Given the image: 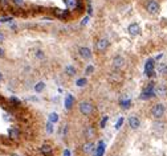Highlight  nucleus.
<instances>
[{"instance_id":"1","label":"nucleus","mask_w":167,"mask_h":156,"mask_svg":"<svg viewBox=\"0 0 167 156\" xmlns=\"http://www.w3.org/2000/svg\"><path fill=\"white\" fill-rule=\"evenodd\" d=\"M78 110H80V113L82 115L89 117V115H91L94 113V106H93V103L89 102V101H81V102L78 103Z\"/></svg>"},{"instance_id":"2","label":"nucleus","mask_w":167,"mask_h":156,"mask_svg":"<svg viewBox=\"0 0 167 156\" xmlns=\"http://www.w3.org/2000/svg\"><path fill=\"white\" fill-rule=\"evenodd\" d=\"M164 111H166V107H164L163 103H156V105H154V106H152V109H151L152 118L160 119L162 117H163Z\"/></svg>"},{"instance_id":"3","label":"nucleus","mask_w":167,"mask_h":156,"mask_svg":"<svg viewBox=\"0 0 167 156\" xmlns=\"http://www.w3.org/2000/svg\"><path fill=\"white\" fill-rule=\"evenodd\" d=\"M146 11L150 13V15H158L160 11V5L156 0H148L147 4H146Z\"/></svg>"},{"instance_id":"4","label":"nucleus","mask_w":167,"mask_h":156,"mask_svg":"<svg viewBox=\"0 0 167 156\" xmlns=\"http://www.w3.org/2000/svg\"><path fill=\"white\" fill-rule=\"evenodd\" d=\"M144 72H146L147 77H154V74H155V61L152 58L147 60L146 65H144Z\"/></svg>"},{"instance_id":"5","label":"nucleus","mask_w":167,"mask_h":156,"mask_svg":"<svg viewBox=\"0 0 167 156\" xmlns=\"http://www.w3.org/2000/svg\"><path fill=\"white\" fill-rule=\"evenodd\" d=\"M95 48L98 52H105L109 48V40L107 38H99L98 41L95 42Z\"/></svg>"},{"instance_id":"6","label":"nucleus","mask_w":167,"mask_h":156,"mask_svg":"<svg viewBox=\"0 0 167 156\" xmlns=\"http://www.w3.org/2000/svg\"><path fill=\"white\" fill-rule=\"evenodd\" d=\"M84 136L86 138L87 140H91L95 138V128L93 126H87L86 128L84 130Z\"/></svg>"},{"instance_id":"7","label":"nucleus","mask_w":167,"mask_h":156,"mask_svg":"<svg viewBox=\"0 0 167 156\" xmlns=\"http://www.w3.org/2000/svg\"><path fill=\"white\" fill-rule=\"evenodd\" d=\"M154 94L158 97H166L167 95V86L166 85H156L154 88Z\"/></svg>"},{"instance_id":"8","label":"nucleus","mask_w":167,"mask_h":156,"mask_svg":"<svg viewBox=\"0 0 167 156\" xmlns=\"http://www.w3.org/2000/svg\"><path fill=\"white\" fill-rule=\"evenodd\" d=\"M78 53H80V57L84 58V60H90L91 58V50L89 49V48H86V46H82V48H80V50H78Z\"/></svg>"},{"instance_id":"9","label":"nucleus","mask_w":167,"mask_h":156,"mask_svg":"<svg viewBox=\"0 0 167 156\" xmlns=\"http://www.w3.org/2000/svg\"><path fill=\"white\" fill-rule=\"evenodd\" d=\"M129 126H130V127H131L133 130L139 128L140 120H139V118H138L137 115H130V118H129Z\"/></svg>"},{"instance_id":"10","label":"nucleus","mask_w":167,"mask_h":156,"mask_svg":"<svg viewBox=\"0 0 167 156\" xmlns=\"http://www.w3.org/2000/svg\"><path fill=\"white\" fill-rule=\"evenodd\" d=\"M127 32H129L131 36H138V34H140V27L137 23H133V24H130L129 25Z\"/></svg>"},{"instance_id":"11","label":"nucleus","mask_w":167,"mask_h":156,"mask_svg":"<svg viewBox=\"0 0 167 156\" xmlns=\"http://www.w3.org/2000/svg\"><path fill=\"white\" fill-rule=\"evenodd\" d=\"M123 65H125V58H123V57L117 56V57L113 58V68L114 69H121Z\"/></svg>"},{"instance_id":"12","label":"nucleus","mask_w":167,"mask_h":156,"mask_svg":"<svg viewBox=\"0 0 167 156\" xmlns=\"http://www.w3.org/2000/svg\"><path fill=\"white\" fill-rule=\"evenodd\" d=\"M81 149H82L84 153H90V152H93V149H95V145L93 142L89 140L87 143H85V144L81 147Z\"/></svg>"},{"instance_id":"13","label":"nucleus","mask_w":167,"mask_h":156,"mask_svg":"<svg viewBox=\"0 0 167 156\" xmlns=\"http://www.w3.org/2000/svg\"><path fill=\"white\" fill-rule=\"evenodd\" d=\"M164 128H166V124H164L163 122H155L152 124V130H154V132H156V134H162L164 131Z\"/></svg>"},{"instance_id":"14","label":"nucleus","mask_w":167,"mask_h":156,"mask_svg":"<svg viewBox=\"0 0 167 156\" xmlns=\"http://www.w3.org/2000/svg\"><path fill=\"white\" fill-rule=\"evenodd\" d=\"M8 136L11 138V139H13V140H17L20 136V131L16 127H11V128L8 130Z\"/></svg>"},{"instance_id":"15","label":"nucleus","mask_w":167,"mask_h":156,"mask_svg":"<svg viewBox=\"0 0 167 156\" xmlns=\"http://www.w3.org/2000/svg\"><path fill=\"white\" fill-rule=\"evenodd\" d=\"M52 151H53V148H52V145L50 144H42L41 148H40V152H41L44 156L52 155Z\"/></svg>"},{"instance_id":"16","label":"nucleus","mask_w":167,"mask_h":156,"mask_svg":"<svg viewBox=\"0 0 167 156\" xmlns=\"http://www.w3.org/2000/svg\"><path fill=\"white\" fill-rule=\"evenodd\" d=\"M156 72H158V74H160V76H167V64H163V62L158 64Z\"/></svg>"},{"instance_id":"17","label":"nucleus","mask_w":167,"mask_h":156,"mask_svg":"<svg viewBox=\"0 0 167 156\" xmlns=\"http://www.w3.org/2000/svg\"><path fill=\"white\" fill-rule=\"evenodd\" d=\"M78 3H80V0H65V4H66V7L69 9H74Z\"/></svg>"},{"instance_id":"18","label":"nucleus","mask_w":167,"mask_h":156,"mask_svg":"<svg viewBox=\"0 0 167 156\" xmlns=\"http://www.w3.org/2000/svg\"><path fill=\"white\" fill-rule=\"evenodd\" d=\"M65 73H66L69 77H73L76 74V68H74L73 65H68V66L65 68Z\"/></svg>"},{"instance_id":"19","label":"nucleus","mask_w":167,"mask_h":156,"mask_svg":"<svg viewBox=\"0 0 167 156\" xmlns=\"http://www.w3.org/2000/svg\"><path fill=\"white\" fill-rule=\"evenodd\" d=\"M121 107L122 109H130V106H131V102H130V99H123V101H121Z\"/></svg>"},{"instance_id":"20","label":"nucleus","mask_w":167,"mask_h":156,"mask_svg":"<svg viewBox=\"0 0 167 156\" xmlns=\"http://www.w3.org/2000/svg\"><path fill=\"white\" fill-rule=\"evenodd\" d=\"M44 89H45V84H44V82H38V84L34 86V90L37 93H41Z\"/></svg>"},{"instance_id":"21","label":"nucleus","mask_w":167,"mask_h":156,"mask_svg":"<svg viewBox=\"0 0 167 156\" xmlns=\"http://www.w3.org/2000/svg\"><path fill=\"white\" fill-rule=\"evenodd\" d=\"M72 102H73V98L70 97V95H68V97H66V101H65L66 109H70V107H72Z\"/></svg>"},{"instance_id":"22","label":"nucleus","mask_w":167,"mask_h":156,"mask_svg":"<svg viewBox=\"0 0 167 156\" xmlns=\"http://www.w3.org/2000/svg\"><path fill=\"white\" fill-rule=\"evenodd\" d=\"M49 120H50V123H54L58 120V117H57L56 113H52V114L49 115Z\"/></svg>"},{"instance_id":"23","label":"nucleus","mask_w":167,"mask_h":156,"mask_svg":"<svg viewBox=\"0 0 167 156\" xmlns=\"http://www.w3.org/2000/svg\"><path fill=\"white\" fill-rule=\"evenodd\" d=\"M86 85V80L85 78H81V80L77 81V86H85Z\"/></svg>"},{"instance_id":"24","label":"nucleus","mask_w":167,"mask_h":156,"mask_svg":"<svg viewBox=\"0 0 167 156\" xmlns=\"http://www.w3.org/2000/svg\"><path fill=\"white\" fill-rule=\"evenodd\" d=\"M46 132L48 134L53 132V126H52V123H48V124H46Z\"/></svg>"},{"instance_id":"25","label":"nucleus","mask_w":167,"mask_h":156,"mask_svg":"<svg viewBox=\"0 0 167 156\" xmlns=\"http://www.w3.org/2000/svg\"><path fill=\"white\" fill-rule=\"evenodd\" d=\"M36 57L40 60V58H44V52L42 50H37V53H36Z\"/></svg>"},{"instance_id":"26","label":"nucleus","mask_w":167,"mask_h":156,"mask_svg":"<svg viewBox=\"0 0 167 156\" xmlns=\"http://www.w3.org/2000/svg\"><path fill=\"white\" fill-rule=\"evenodd\" d=\"M93 72H94V68H93L91 65H89L86 68V74H90V73H93Z\"/></svg>"},{"instance_id":"27","label":"nucleus","mask_w":167,"mask_h":156,"mask_svg":"<svg viewBox=\"0 0 167 156\" xmlns=\"http://www.w3.org/2000/svg\"><path fill=\"white\" fill-rule=\"evenodd\" d=\"M12 1H13L16 5H23L24 4V0H12Z\"/></svg>"},{"instance_id":"28","label":"nucleus","mask_w":167,"mask_h":156,"mask_svg":"<svg viewBox=\"0 0 167 156\" xmlns=\"http://www.w3.org/2000/svg\"><path fill=\"white\" fill-rule=\"evenodd\" d=\"M1 23H7V21H12V17H3V19H0Z\"/></svg>"},{"instance_id":"29","label":"nucleus","mask_w":167,"mask_h":156,"mask_svg":"<svg viewBox=\"0 0 167 156\" xmlns=\"http://www.w3.org/2000/svg\"><path fill=\"white\" fill-rule=\"evenodd\" d=\"M107 122V117H105V118L102 119V122H101V127H105V124H106Z\"/></svg>"},{"instance_id":"30","label":"nucleus","mask_w":167,"mask_h":156,"mask_svg":"<svg viewBox=\"0 0 167 156\" xmlns=\"http://www.w3.org/2000/svg\"><path fill=\"white\" fill-rule=\"evenodd\" d=\"M11 102L16 103V105H20V101H19V99H16V98H13V97H12V98H11Z\"/></svg>"},{"instance_id":"31","label":"nucleus","mask_w":167,"mask_h":156,"mask_svg":"<svg viewBox=\"0 0 167 156\" xmlns=\"http://www.w3.org/2000/svg\"><path fill=\"white\" fill-rule=\"evenodd\" d=\"M0 3H1L4 7H5V5H8V4H9V0H0Z\"/></svg>"},{"instance_id":"32","label":"nucleus","mask_w":167,"mask_h":156,"mask_svg":"<svg viewBox=\"0 0 167 156\" xmlns=\"http://www.w3.org/2000/svg\"><path fill=\"white\" fill-rule=\"evenodd\" d=\"M122 122H123V120H122V119H119V120H118V123H117V126H115V128H119V126L122 124Z\"/></svg>"},{"instance_id":"33","label":"nucleus","mask_w":167,"mask_h":156,"mask_svg":"<svg viewBox=\"0 0 167 156\" xmlns=\"http://www.w3.org/2000/svg\"><path fill=\"white\" fill-rule=\"evenodd\" d=\"M4 38H5V37H4V34L0 32V42H3V41H4Z\"/></svg>"},{"instance_id":"34","label":"nucleus","mask_w":167,"mask_h":156,"mask_svg":"<svg viewBox=\"0 0 167 156\" xmlns=\"http://www.w3.org/2000/svg\"><path fill=\"white\" fill-rule=\"evenodd\" d=\"M0 57H4V50L0 48Z\"/></svg>"},{"instance_id":"35","label":"nucleus","mask_w":167,"mask_h":156,"mask_svg":"<svg viewBox=\"0 0 167 156\" xmlns=\"http://www.w3.org/2000/svg\"><path fill=\"white\" fill-rule=\"evenodd\" d=\"M64 156H70V153H69V151H65V152H64Z\"/></svg>"},{"instance_id":"36","label":"nucleus","mask_w":167,"mask_h":156,"mask_svg":"<svg viewBox=\"0 0 167 156\" xmlns=\"http://www.w3.org/2000/svg\"><path fill=\"white\" fill-rule=\"evenodd\" d=\"M3 80V74H1V72H0V81Z\"/></svg>"},{"instance_id":"37","label":"nucleus","mask_w":167,"mask_h":156,"mask_svg":"<svg viewBox=\"0 0 167 156\" xmlns=\"http://www.w3.org/2000/svg\"><path fill=\"white\" fill-rule=\"evenodd\" d=\"M9 156H17V155H9Z\"/></svg>"}]
</instances>
